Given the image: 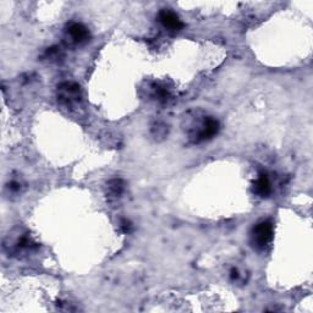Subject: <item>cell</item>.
Instances as JSON below:
<instances>
[{"label": "cell", "instance_id": "1", "mask_svg": "<svg viewBox=\"0 0 313 313\" xmlns=\"http://www.w3.org/2000/svg\"><path fill=\"white\" fill-rule=\"evenodd\" d=\"M273 225L270 222H262L254 229V242L259 248H263L271 240Z\"/></svg>", "mask_w": 313, "mask_h": 313}, {"label": "cell", "instance_id": "2", "mask_svg": "<svg viewBox=\"0 0 313 313\" xmlns=\"http://www.w3.org/2000/svg\"><path fill=\"white\" fill-rule=\"evenodd\" d=\"M160 21L163 23V26L165 28L170 29V31H180L183 27V23L181 22V20L176 16L174 12L169 11V10H164V11L160 12Z\"/></svg>", "mask_w": 313, "mask_h": 313}, {"label": "cell", "instance_id": "3", "mask_svg": "<svg viewBox=\"0 0 313 313\" xmlns=\"http://www.w3.org/2000/svg\"><path fill=\"white\" fill-rule=\"evenodd\" d=\"M219 129V124H218L217 120L212 119V117H208L204 122V126L201 130L200 134L197 136V141H204V139H209L214 136L218 132Z\"/></svg>", "mask_w": 313, "mask_h": 313}, {"label": "cell", "instance_id": "4", "mask_svg": "<svg viewBox=\"0 0 313 313\" xmlns=\"http://www.w3.org/2000/svg\"><path fill=\"white\" fill-rule=\"evenodd\" d=\"M68 33H70L71 38L76 42H83L88 38L89 33H88L87 28L82 26L81 23H73L71 24L68 28Z\"/></svg>", "mask_w": 313, "mask_h": 313}, {"label": "cell", "instance_id": "5", "mask_svg": "<svg viewBox=\"0 0 313 313\" xmlns=\"http://www.w3.org/2000/svg\"><path fill=\"white\" fill-rule=\"evenodd\" d=\"M256 191L261 196H268L270 192V182H269L267 175H261L257 180L256 183Z\"/></svg>", "mask_w": 313, "mask_h": 313}, {"label": "cell", "instance_id": "6", "mask_svg": "<svg viewBox=\"0 0 313 313\" xmlns=\"http://www.w3.org/2000/svg\"><path fill=\"white\" fill-rule=\"evenodd\" d=\"M122 190V182L121 180H117V179H115V180H112V182L109 183V191L112 193L114 196H117L120 195V192H121Z\"/></svg>", "mask_w": 313, "mask_h": 313}]
</instances>
